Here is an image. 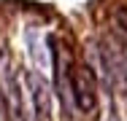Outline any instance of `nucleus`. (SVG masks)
Returning a JSON list of instances; mask_svg holds the SVG:
<instances>
[{
    "mask_svg": "<svg viewBox=\"0 0 127 121\" xmlns=\"http://www.w3.org/2000/svg\"><path fill=\"white\" fill-rule=\"evenodd\" d=\"M27 46H30V57L38 62V65H46V57H43V51H41V43H38V32L30 27L27 30Z\"/></svg>",
    "mask_w": 127,
    "mask_h": 121,
    "instance_id": "4",
    "label": "nucleus"
},
{
    "mask_svg": "<svg viewBox=\"0 0 127 121\" xmlns=\"http://www.w3.org/2000/svg\"><path fill=\"white\" fill-rule=\"evenodd\" d=\"M25 81L30 89L32 110L27 113L30 121H51V83L38 70H25Z\"/></svg>",
    "mask_w": 127,
    "mask_h": 121,
    "instance_id": "3",
    "label": "nucleus"
},
{
    "mask_svg": "<svg viewBox=\"0 0 127 121\" xmlns=\"http://www.w3.org/2000/svg\"><path fill=\"white\" fill-rule=\"evenodd\" d=\"M0 94H3V102H5L8 121H27L19 70H16V62H14L11 51L5 46H0Z\"/></svg>",
    "mask_w": 127,
    "mask_h": 121,
    "instance_id": "1",
    "label": "nucleus"
},
{
    "mask_svg": "<svg viewBox=\"0 0 127 121\" xmlns=\"http://www.w3.org/2000/svg\"><path fill=\"white\" fill-rule=\"evenodd\" d=\"M0 121H8V116H5V102H3V94H0Z\"/></svg>",
    "mask_w": 127,
    "mask_h": 121,
    "instance_id": "5",
    "label": "nucleus"
},
{
    "mask_svg": "<svg viewBox=\"0 0 127 121\" xmlns=\"http://www.w3.org/2000/svg\"><path fill=\"white\" fill-rule=\"evenodd\" d=\"M65 83H68V94L70 102L78 113H92L97 105V89H95V73L92 65H73L68 62V73H65Z\"/></svg>",
    "mask_w": 127,
    "mask_h": 121,
    "instance_id": "2",
    "label": "nucleus"
}]
</instances>
